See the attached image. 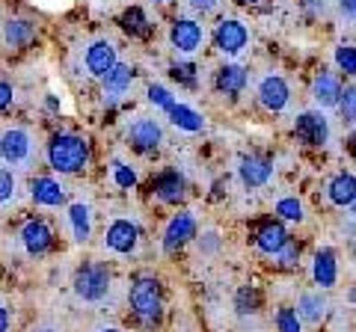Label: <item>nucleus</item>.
Returning <instances> with one entry per match:
<instances>
[{
    "mask_svg": "<svg viewBox=\"0 0 356 332\" xmlns=\"http://www.w3.org/2000/svg\"><path fill=\"white\" fill-rule=\"evenodd\" d=\"M336 63H339V69L344 74H353L356 77V48H348V45L336 48Z\"/></svg>",
    "mask_w": 356,
    "mask_h": 332,
    "instance_id": "7c9ffc66",
    "label": "nucleus"
},
{
    "mask_svg": "<svg viewBox=\"0 0 356 332\" xmlns=\"http://www.w3.org/2000/svg\"><path fill=\"white\" fill-rule=\"evenodd\" d=\"M238 312L241 315L259 312V291H252V288H243V291H238Z\"/></svg>",
    "mask_w": 356,
    "mask_h": 332,
    "instance_id": "2f4dec72",
    "label": "nucleus"
},
{
    "mask_svg": "<svg viewBox=\"0 0 356 332\" xmlns=\"http://www.w3.org/2000/svg\"><path fill=\"white\" fill-rule=\"evenodd\" d=\"M348 208H350V211H353V217H356V199H353V202H350Z\"/></svg>",
    "mask_w": 356,
    "mask_h": 332,
    "instance_id": "37998d69",
    "label": "nucleus"
},
{
    "mask_svg": "<svg viewBox=\"0 0 356 332\" xmlns=\"http://www.w3.org/2000/svg\"><path fill=\"white\" fill-rule=\"evenodd\" d=\"M154 3H163V0H154Z\"/></svg>",
    "mask_w": 356,
    "mask_h": 332,
    "instance_id": "de8ad7c7",
    "label": "nucleus"
},
{
    "mask_svg": "<svg viewBox=\"0 0 356 332\" xmlns=\"http://www.w3.org/2000/svg\"><path fill=\"white\" fill-rule=\"evenodd\" d=\"M137 226L128 223V219H116V223H110L107 235H104V247L110 252H119V256H128L137 247Z\"/></svg>",
    "mask_w": 356,
    "mask_h": 332,
    "instance_id": "6e6552de",
    "label": "nucleus"
},
{
    "mask_svg": "<svg viewBox=\"0 0 356 332\" xmlns=\"http://www.w3.org/2000/svg\"><path fill=\"white\" fill-rule=\"evenodd\" d=\"M154 193H158L161 202L166 205H178L184 199V179L178 172H163L154 181Z\"/></svg>",
    "mask_w": 356,
    "mask_h": 332,
    "instance_id": "6ab92c4d",
    "label": "nucleus"
},
{
    "mask_svg": "<svg viewBox=\"0 0 356 332\" xmlns=\"http://www.w3.org/2000/svg\"><path fill=\"white\" fill-rule=\"evenodd\" d=\"M191 238H196V219L191 214H178V217H172V223L166 226L163 249L166 252H175V249H181Z\"/></svg>",
    "mask_w": 356,
    "mask_h": 332,
    "instance_id": "ddd939ff",
    "label": "nucleus"
},
{
    "mask_svg": "<svg viewBox=\"0 0 356 332\" xmlns=\"http://www.w3.org/2000/svg\"><path fill=\"white\" fill-rule=\"evenodd\" d=\"M276 214H282L285 219H294V223H300V219H303V205H300L297 199H282V202L276 205Z\"/></svg>",
    "mask_w": 356,
    "mask_h": 332,
    "instance_id": "72a5a7b5",
    "label": "nucleus"
},
{
    "mask_svg": "<svg viewBox=\"0 0 356 332\" xmlns=\"http://www.w3.org/2000/svg\"><path fill=\"white\" fill-rule=\"evenodd\" d=\"M339 110H341L344 122H356V86H350V90H341Z\"/></svg>",
    "mask_w": 356,
    "mask_h": 332,
    "instance_id": "c756f323",
    "label": "nucleus"
},
{
    "mask_svg": "<svg viewBox=\"0 0 356 332\" xmlns=\"http://www.w3.org/2000/svg\"><path fill=\"white\" fill-rule=\"evenodd\" d=\"M119 60H116V45L107 39H98L86 48V72L92 77H104L110 69H113Z\"/></svg>",
    "mask_w": 356,
    "mask_h": 332,
    "instance_id": "0eeeda50",
    "label": "nucleus"
},
{
    "mask_svg": "<svg viewBox=\"0 0 356 332\" xmlns=\"http://www.w3.org/2000/svg\"><path fill=\"white\" fill-rule=\"evenodd\" d=\"M149 101H152V104H158V107H163L166 113H170V110L175 107V98L166 92L163 86H149Z\"/></svg>",
    "mask_w": 356,
    "mask_h": 332,
    "instance_id": "f704fd0d",
    "label": "nucleus"
},
{
    "mask_svg": "<svg viewBox=\"0 0 356 332\" xmlns=\"http://www.w3.org/2000/svg\"><path fill=\"white\" fill-rule=\"evenodd\" d=\"M259 98L261 104L267 110H273V113H280V110H285L288 104V83L282 81V77H264L261 86H259Z\"/></svg>",
    "mask_w": 356,
    "mask_h": 332,
    "instance_id": "2eb2a0df",
    "label": "nucleus"
},
{
    "mask_svg": "<svg viewBox=\"0 0 356 332\" xmlns=\"http://www.w3.org/2000/svg\"><path fill=\"white\" fill-rule=\"evenodd\" d=\"M297 312L303 315L309 324H318L321 317H324V312H327V303L321 300L318 294H303L300 297V306H297Z\"/></svg>",
    "mask_w": 356,
    "mask_h": 332,
    "instance_id": "bb28decb",
    "label": "nucleus"
},
{
    "mask_svg": "<svg viewBox=\"0 0 356 332\" xmlns=\"http://www.w3.org/2000/svg\"><path fill=\"white\" fill-rule=\"evenodd\" d=\"M42 332H51V329H42Z\"/></svg>",
    "mask_w": 356,
    "mask_h": 332,
    "instance_id": "09e8293b",
    "label": "nucleus"
},
{
    "mask_svg": "<svg viewBox=\"0 0 356 332\" xmlns=\"http://www.w3.org/2000/svg\"><path fill=\"white\" fill-rule=\"evenodd\" d=\"M339 9H341V15L356 18V0H339Z\"/></svg>",
    "mask_w": 356,
    "mask_h": 332,
    "instance_id": "ea45409f",
    "label": "nucleus"
},
{
    "mask_svg": "<svg viewBox=\"0 0 356 332\" xmlns=\"http://www.w3.org/2000/svg\"><path fill=\"white\" fill-rule=\"evenodd\" d=\"M285 240H288V231H285L280 223H267V226H261L259 235H255V243H259V249L267 252V256H276Z\"/></svg>",
    "mask_w": 356,
    "mask_h": 332,
    "instance_id": "5701e85b",
    "label": "nucleus"
},
{
    "mask_svg": "<svg viewBox=\"0 0 356 332\" xmlns=\"http://www.w3.org/2000/svg\"><path fill=\"white\" fill-rule=\"evenodd\" d=\"M122 27H125L131 36L146 39L152 33V21L146 18V13H143L140 6H131V9H125V15H122Z\"/></svg>",
    "mask_w": 356,
    "mask_h": 332,
    "instance_id": "393cba45",
    "label": "nucleus"
},
{
    "mask_svg": "<svg viewBox=\"0 0 356 332\" xmlns=\"http://www.w3.org/2000/svg\"><path fill=\"white\" fill-rule=\"evenodd\" d=\"M297 258H300V243L288 238L280 247V252H276V261H280V267H294Z\"/></svg>",
    "mask_w": 356,
    "mask_h": 332,
    "instance_id": "c85d7f7f",
    "label": "nucleus"
},
{
    "mask_svg": "<svg viewBox=\"0 0 356 332\" xmlns=\"http://www.w3.org/2000/svg\"><path fill=\"white\" fill-rule=\"evenodd\" d=\"M89 160V146L83 137L74 134H57L48 142V163L51 169H57L63 175H74L81 172Z\"/></svg>",
    "mask_w": 356,
    "mask_h": 332,
    "instance_id": "f257e3e1",
    "label": "nucleus"
},
{
    "mask_svg": "<svg viewBox=\"0 0 356 332\" xmlns=\"http://www.w3.org/2000/svg\"><path fill=\"white\" fill-rule=\"evenodd\" d=\"M36 39V24L27 18H9L3 24V45L9 51H24Z\"/></svg>",
    "mask_w": 356,
    "mask_h": 332,
    "instance_id": "4468645a",
    "label": "nucleus"
},
{
    "mask_svg": "<svg viewBox=\"0 0 356 332\" xmlns=\"http://www.w3.org/2000/svg\"><path fill=\"white\" fill-rule=\"evenodd\" d=\"M243 86H247V72L241 65H222L217 74V90L226 95H238L243 92Z\"/></svg>",
    "mask_w": 356,
    "mask_h": 332,
    "instance_id": "4be33fe9",
    "label": "nucleus"
},
{
    "mask_svg": "<svg viewBox=\"0 0 356 332\" xmlns=\"http://www.w3.org/2000/svg\"><path fill=\"white\" fill-rule=\"evenodd\" d=\"M312 98H315L321 107H339L341 81H339L336 74H318L315 77V86H312Z\"/></svg>",
    "mask_w": 356,
    "mask_h": 332,
    "instance_id": "a211bd4d",
    "label": "nucleus"
},
{
    "mask_svg": "<svg viewBox=\"0 0 356 332\" xmlns=\"http://www.w3.org/2000/svg\"><path fill=\"white\" fill-rule=\"evenodd\" d=\"M30 193H33V202L36 205H44V208H57L63 205L65 199V187L54 179H36L30 184Z\"/></svg>",
    "mask_w": 356,
    "mask_h": 332,
    "instance_id": "f3484780",
    "label": "nucleus"
},
{
    "mask_svg": "<svg viewBox=\"0 0 356 332\" xmlns=\"http://www.w3.org/2000/svg\"><path fill=\"white\" fill-rule=\"evenodd\" d=\"M270 172L273 166L267 158H259V154H250V158L241 160V181L247 187H261L270 181Z\"/></svg>",
    "mask_w": 356,
    "mask_h": 332,
    "instance_id": "dca6fc26",
    "label": "nucleus"
},
{
    "mask_svg": "<svg viewBox=\"0 0 356 332\" xmlns=\"http://www.w3.org/2000/svg\"><path fill=\"white\" fill-rule=\"evenodd\" d=\"M21 243H24V249L30 256H44L54 243V231L48 223H42V219H30V223H24V229H21Z\"/></svg>",
    "mask_w": 356,
    "mask_h": 332,
    "instance_id": "9b49d317",
    "label": "nucleus"
},
{
    "mask_svg": "<svg viewBox=\"0 0 356 332\" xmlns=\"http://www.w3.org/2000/svg\"><path fill=\"white\" fill-rule=\"evenodd\" d=\"M6 329H9V312L0 306V332H6Z\"/></svg>",
    "mask_w": 356,
    "mask_h": 332,
    "instance_id": "a19ab883",
    "label": "nucleus"
},
{
    "mask_svg": "<svg viewBox=\"0 0 356 332\" xmlns=\"http://www.w3.org/2000/svg\"><path fill=\"white\" fill-rule=\"evenodd\" d=\"M172 77H175V81H181V83H187V86H193V83H196V77H193V69H191V65H175V69H172Z\"/></svg>",
    "mask_w": 356,
    "mask_h": 332,
    "instance_id": "e433bc0d",
    "label": "nucleus"
},
{
    "mask_svg": "<svg viewBox=\"0 0 356 332\" xmlns=\"http://www.w3.org/2000/svg\"><path fill=\"white\" fill-rule=\"evenodd\" d=\"M102 81H104V101L113 104V101H119V98L131 90V83H134V69H131V65H125V63H116L113 69H110V72L102 77Z\"/></svg>",
    "mask_w": 356,
    "mask_h": 332,
    "instance_id": "f8f14e48",
    "label": "nucleus"
},
{
    "mask_svg": "<svg viewBox=\"0 0 356 332\" xmlns=\"http://www.w3.org/2000/svg\"><path fill=\"white\" fill-rule=\"evenodd\" d=\"M39 158V142L27 128H6L0 134V160L13 169H30Z\"/></svg>",
    "mask_w": 356,
    "mask_h": 332,
    "instance_id": "f03ea898",
    "label": "nucleus"
},
{
    "mask_svg": "<svg viewBox=\"0 0 356 332\" xmlns=\"http://www.w3.org/2000/svg\"><path fill=\"white\" fill-rule=\"evenodd\" d=\"M217 3H220V0H191V6L199 9V13H211Z\"/></svg>",
    "mask_w": 356,
    "mask_h": 332,
    "instance_id": "58836bf2",
    "label": "nucleus"
},
{
    "mask_svg": "<svg viewBox=\"0 0 356 332\" xmlns=\"http://www.w3.org/2000/svg\"><path fill=\"white\" fill-rule=\"evenodd\" d=\"M276 326H280V332H300V317H297L294 308H280Z\"/></svg>",
    "mask_w": 356,
    "mask_h": 332,
    "instance_id": "473e14b6",
    "label": "nucleus"
},
{
    "mask_svg": "<svg viewBox=\"0 0 356 332\" xmlns=\"http://www.w3.org/2000/svg\"><path fill=\"white\" fill-rule=\"evenodd\" d=\"M294 131H297V140L306 142V146H324L330 137V125L321 113H300L294 122Z\"/></svg>",
    "mask_w": 356,
    "mask_h": 332,
    "instance_id": "423d86ee",
    "label": "nucleus"
},
{
    "mask_svg": "<svg viewBox=\"0 0 356 332\" xmlns=\"http://www.w3.org/2000/svg\"><path fill=\"white\" fill-rule=\"evenodd\" d=\"M312 273H315V282L321 288H332V285H336V276H339V270H336V252H332V249H321L315 256V267H312Z\"/></svg>",
    "mask_w": 356,
    "mask_h": 332,
    "instance_id": "412c9836",
    "label": "nucleus"
},
{
    "mask_svg": "<svg viewBox=\"0 0 356 332\" xmlns=\"http://www.w3.org/2000/svg\"><path fill=\"white\" fill-rule=\"evenodd\" d=\"M350 300H353V303H356V291H353V294H350Z\"/></svg>",
    "mask_w": 356,
    "mask_h": 332,
    "instance_id": "a18cd8bd",
    "label": "nucleus"
},
{
    "mask_svg": "<svg viewBox=\"0 0 356 332\" xmlns=\"http://www.w3.org/2000/svg\"><path fill=\"white\" fill-rule=\"evenodd\" d=\"M353 199H356V179L348 175V172L336 175V179L330 181V202L344 208V205H350Z\"/></svg>",
    "mask_w": 356,
    "mask_h": 332,
    "instance_id": "b1692460",
    "label": "nucleus"
},
{
    "mask_svg": "<svg viewBox=\"0 0 356 332\" xmlns=\"http://www.w3.org/2000/svg\"><path fill=\"white\" fill-rule=\"evenodd\" d=\"M350 151L356 154V131H353V134H350Z\"/></svg>",
    "mask_w": 356,
    "mask_h": 332,
    "instance_id": "79ce46f5",
    "label": "nucleus"
},
{
    "mask_svg": "<svg viewBox=\"0 0 356 332\" xmlns=\"http://www.w3.org/2000/svg\"><path fill=\"white\" fill-rule=\"evenodd\" d=\"M13 86H9L6 81H0V113H3V110L9 107V104H13Z\"/></svg>",
    "mask_w": 356,
    "mask_h": 332,
    "instance_id": "4c0bfd02",
    "label": "nucleus"
},
{
    "mask_svg": "<svg viewBox=\"0 0 356 332\" xmlns=\"http://www.w3.org/2000/svg\"><path fill=\"white\" fill-rule=\"evenodd\" d=\"M170 39H172V48L178 53H196L199 45L205 42V30H202V24H196L191 18H178L172 24Z\"/></svg>",
    "mask_w": 356,
    "mask_h": 332,
    "instance_id": "39448f33",
    "label": "nucleus"
},
{
    "mask_svg": "<svg viewBox=\"0 0 356 332\" xmlns=\"http://www.w3.org/2000/svg\"><path fill=\"white\" fill-rule=\"evenodd\" d=\"M107 291H110V270L104 264H86V267H81V273L74 276V294L86 303L104 300Z\"/></svg>",
    "mask_w": 356,
    "mask_h": 332,
    "instance_id": "20e7f679",
    "label": "nucleus"
},
{
    "mask_svg": "<svg viewBox=\"0 0 356 332\" xmlns=\"http://www.w3.org/2000/svg\"><path fill=\"white\" fill-rule=\"evenodd\" d=\"M161 140H163V131L161 125L154 119H137L134 125L128 128V142L137 151H152V149H158L161 146Z\"/></svg>",
    "mask_w": 356,
    "mask_h": 332,
    "instance_id": "1a4fd4ad",
    "label": "nucleus"
},
{
    "mask_svg": "<svg viewBox=\"0 0 356 332\" xmlns=\"http://www.w3.org/2000/svg\"><path fill=\"white\" fill-rule=\"evenodd\" d=\"M170 119H172V125H175V128H184V131H202V116H199L196 110H191V107L175 104V107L170 110Z\"/></svg>",
    "mask_w": 356,
    "mask_h": 332,
    "instance_id": "a878e982",
    "label": "nucleus"
},
{
    "mask_svg": "<svg viewBox=\"0 0 356 332\" xmlns=\"http://www.w3.org/2000/svg\"><path fill=\"white\" fill-rule=\"evenodd\" d=\"M18 199V175L9 169H0V205H9Z\"/></svg>",
    "mask_w": 356,
    "mask_h": 332,
    "instance_id": "cd10ccee",
    "label": "nucleus"
},
{
    "mask_svg": "<svg viewBox=\"0 0 356 332\" xmlns=\"http://www.w3.org/2000/svg\"><path fill=\"white\" fill-rule=\"evenodd\" d=\"M238 3H255V0H238Z\"/></svg>",
    "mask_w": 356,
    "mask_h": 332,
    "instance_id": "c03bdc74",
    "label": "nucleus"
},
{
    "mask_svg": "<svg viewBox=\"0 0 356 332\" xmlns=\"http://www.w3.org/2000/svg\"><path fill=\"white\" fill-rule=\"evenodd\" d=\"M69 223H72V231H74V240L86 243L89 235H92V211H89L86 202H74L69 208Z\"/></svg>",
    "mask_w": 356,
    "mask_h": 332,
    "instance_id": "aec40b11",
    "label": "nucleus"
},
{
    "mask_svg": "<svg viewBox=\"0 0 356 332\" xmlns=\"http://www.w3.org/2000/svg\"><path fill=\"white\" fill-rule=\"evenodd\" d=\"M131 308H134V315H137L146 326L158 324V317H161V312H163L161 285L154 282V279H149V276L137 279V282L131 285Z\"/></svg>",
    "mask_w": 356,
    "mask_h": 332,
    "instance_id": "7ed1b4c3",
    "label": "nucleus"
},
{
    "mask_svg": "<svg viewBox=\"0 0 356 332\" xmlns=\"http://www.w3.org/2000/svg\"><path fill=\"white\" fill-rule=\"evenodd\" d=\"M247 42H250V33H247V27H243L241 21H220V27H217V48L222 53L235 57V53H241L243 48H247Z\"/></svg>",
    "mask_w": 356,
    "mask_h": 332,
    "instance_id": "9d476101",
    "label": "nucleus"
},
{
    "mask_svg": "<svg viewBox=\"0 0 356 332\" xmlns=\"http://www.w3.org/2000/svg\"><path fill=\"white\" fill-rule=\"evenodd\" d=\"M102 332H119V329H102Z\"/></svg>",
    "mask_w": 356,
    "mask_h": 332,
    "instance_id": "49530a36",
    "label": "nucleus"
},
{
    "mask_svg": "<svg viewBox=\"0 0 356 332\" xmlns=\"http://www.w3.org/2000/svg\"><path fill=\"white\" fill-rule=\"evenodd\" d=\"M113 175H116V184L119 187H134V184H137V172H134L131 166H125V163H116L113 166Z\"/></svg>",
    "mask_w": 356,
    "mask_h": 332,
    "instance_id": "c9c22d12",
    "label": "nucleus"
}]
</instances>
